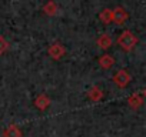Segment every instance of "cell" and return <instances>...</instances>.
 <instances>
[{
    "mask_svg": "<svg viewBox=\"0 0 146 137\" xmlns=\"http://www.w3.org/2000/svg\"><path fill=\"white\" fill-rule=\"evenodd\" d=\"M47 53H49V56H50L53 60H59V59H62V56L66 53V50H64V47H63V44H62V43L56 41V43L50 44V47H49Z\"/></svg>",
    "mask_w": 146,
    "mask_h": 137,
    "instance_id": "cell-3",
    "label": "cell"
},
{
    "mask_svg": "<svg viewBox=\"0 0 146 137\" xmlns=\"http://www.w3.org/2000/svg\"><path fill=\"white\" fill-rule=\"evenodd\" d=\"M113 64H115V59H113L110 54H103V56L99 57V66H100L102 68H105V70L110 68Z\"/></svg>",
    "mask_w": 146,
    "mask_h": 137,
    "instance_id": "cell-9",
    "label": "cell"
},
{
    "mask_svg": "<svg viewBox=\"0 0 146 137\" xmlns=\"http://www.w3.org/2000/svg\"><path fill=\"white\" fill-rule=\"evenodd\" d=\"M35 106L40 110V111H44L46 109H49L50 106V99L46 96V94H39L35 100Z\"/></svg>",
    "mask_w": 146,
    "mask_h": 137,
    "instance_id": "cell-5",
    "label": "cell"
},
{
    "mask_svg": "<svg viewBox=\"0 0 146 137\" xmlns=\"http://www.w3.org/2000/svg\"><path fill=\"white\" fill-rule=\"evenodd\" d=\"M88 97L92 100V101H99L103 99V92L99 86H92L88 92Z\"/></svg>",
    "mask_w": 146,
    "mask_h": 137,
    "instance_id": "cell-7",
    "label": "cell"
},
{
    "mask_svg": "<svg viewBox=\"0 0 146 137\" xmlns=\"http://www.w3.org/2000/svg\"><path fill=\"white\" fill-rule=\"evenodd\" d=\"M117 44H119L125 51H130V50L137 44V37H136L130 30H125V32H122V34L117 37Z\"/></svg>",
    "mask_w": 146,
    "mask_h": 137,
    "instance_id": "cell-1",
    "label": "cell"
},
{
    "mask_svg": "<svg viewBox=\"0 0 146 137\" xmlns=\"http://www.w3.org/2000/svg\"><path fill=\"white\" fill-rule=\"evenodd\" d=\"M112 16H113V22L116 23V24H123L126 20H127V12L123 9V7H120V6H117V7H115L113 10H112Z\"/></svg>",
    "mask_w": 146,
    "mask_h": 137,
    "instance_id": "cell-4",
    "label": "cell"
},
{
    "mask_svg": "<svg viewBox=\"0 0 146 137\" xmlns=\"http://www.w3.org/2000/svg\"><path fill=\"white\" fill-rule=\"evenodd\" d=\"M3 137H22V130L16 124H10L3 130Z\"/></svg>",
    "mask_w": 146,
    "mask_h": 137,
    "instance_id": "cell-8",
    "label": "cell"
},
{
    "mask_svg": "<svg viewBox=\"0 0 146 137\" xmlns=\"http://www.w3.org/2000/svg\"><path fill=\"white\" fill-rule=\"evenodd\" d=\"M127 104H129L130 109L137 110V109L143 104V97H142V94H139V93H133V94L127 99Z\"/></svg>",
    "mask_w": 146,
    "mask_h": 137,
    "instance_id": "cell-6",
    "label": "cell"
},
{
    "mask_svg": "<svg viewBox=\"0 0 146 137\" xmlns=\"http://www.w3.org/2000/svg\"><path fill=\"white\" fill-rule=\"evenodd\" d=\"M145 97H146V89H145Z\"/></svg>",
    "mask_w": 146,
    "mask_h": 137,
    "instance_id": "cell-14",
    "label": "cell"
},
{
    "mask_svg": "<svg viewBox=\"0 0 146 137\" xmlns=\"http://www.w3.org/2000/svg\"><path fill=\"white\" fill-rule=\"evenodd\" d=\"M7 49H9V43L6 41V39L3 36H0V56L5 54L7 51Z\"/></svg>",
    "mask_w": 146,
    "mask_h": 137,
    "instance_id": "cell-13",
    "label": "cell"
},
{
    "mask_svg": "<svg viewBox=\"0 0 146 137\" xmlns=\"http://www.w3.org/2000/svg\"><path fill=\"white\" fill-rule=\"evenodd\" d=\"M98 46L102 49V50H108L110 46H112V39L109 34H102L99 39H98Z\"/></svg>",
    "mask_w": 146,
    "mask_h": 137,
    "instance_id": "cell-11",
    "label": "cell"
},
{
    "mask_svg": "<svg viewBox=\"0 0 146 137\" xmlns=\"http://www.w3.org/2000/svg\"><path fill=\"white\" fill-rule=\"evenodd\" d=\"M99 19L102 20V23L105 24H109L113 22V16H112V10L110 9H103L100 13H99Z\"/></svg>",
    "mask_w": 146,
    "mask_h": 137,
    "instance_id": "cell-12",
    "label": "cell"
},
{
    "mask_svg": "<svg viewBox=\"0 0 146 137\" xmlns=\"http://www.w3.org/2000/svg\"><path fill=\"white\" fill-rule=\"evenodd\" d=\"M113 82L116 83L117 87L125 89V87L130 83V74L125 70V68H122V70H119V72L113 76Z\"/></svg>",
    "mask_w": 146,
    "mask_h": 137,
    "instance_id": "cell-2",
    "label": "cell"
},
{
    "mask_svg": "<svg viewBox=\"0 0 146 137\" xmlns=\"http://www.w3.org/2000/svg\"><path fill=\"white\" fill-rule=\"evenodd\" d=\"M57 10H59V7L53 0H49V2L44 3V6H43V13L47 14V16H54L57 13Z\"/></svg>",
    "mask_w": 146,
    "mask_h": 137,
    "instance_id": "cell-10",
    "label": "cell"
}]
</instances>
